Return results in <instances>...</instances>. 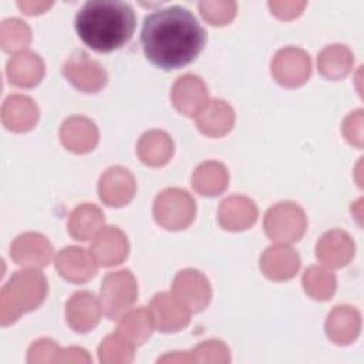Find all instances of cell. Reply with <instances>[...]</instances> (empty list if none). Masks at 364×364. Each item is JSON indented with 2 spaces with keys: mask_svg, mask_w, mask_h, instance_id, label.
Instances as JSON below:
<instances>
[{
  "mask_svg": "<svg viewBox=\"0 0 364 364\" xmlns=\"http://www.w3.org/2000/svg\"><path fill=\"white\" fill-rule=\"evenodd\" d=\"M141 43L145 57L162 70L192 63L206 43V31L185 7L171 6L144 18Z\"/></svg>",
  "mask_w": 364,
  "mask_h": 364,
  "instance_id": "6da1fadb",
  "label": "cell"
},
{
  "mask_svg": "<svg viewBox=\"0 0 364 364\" xmlns=\"http://www.w3.org/2000/svg\"><path fill=\"white\" fill-rule=\"evenodd\" d=\"M135 21V13L128 3L91 0L78 10L74 26L85 46L98 53H111L131 40Z\"/></svg>",
  "mask_w": 364,
  "mask_h": 364,
  "instance_id": "7a4b0ae2",
  "label": "cell"
},
{
  "mask_svg": "<svg viewBox=\"0 0 364 364\" xmlns=\"http://www.w3.org/2000/svg\"><path fill=\"white\" fill-rule=\"evenodd\" d=\"M47 294V280L41 272L28 269L16 272L0 293L1 324L7 326L26 311L38 307Z\"/></svg>",
  "mask_w": 364,
  "mask_h": 364,
  "instance_id": "3957f363",
  "label": "cell"
},
{
  "mask_svg": "<svg viewBox=\"0 0 364 364\" xmlns=\"http://www.w3.org/2000/svg\"><path fill=\"white\" fill-rule=\"evenodd\" d=\"M101 309L109 320L119 318L136 300L138 286L129 270L112 272L101 284Z\"/></svg>",
  "mask_w": 364,
  "mask_h": 364,
  "instance_id": "277c9868",
  "label": "cell"
},
{
  "mask_svg": "<svg viewBox=\"0 0 364 364\" xmlns=\"http://www.w3.org/2000/svg\"><path fill=\"white\" fill-rule=\"evenodd\" d=\"M154 216L165 229H185L195 218V200L183 189H165L154 202Z\"/></svg>",
  "mask_w": 364,
  "mask_h": 364,
  "instance_id": "5b68a950",
  "label": "cell"
},
{
  "mask_svg": "<svg viewBox=\"0 0 364 364\" xmlns=\"http://www.w3.org/2000/svg\"><path fill=\"white\" fill-rule=\"evenodd\" d=\"M306 216L301 208L291 202L272 206L264 216V230L277 243L297 242L306 230Z\"/></svg>",
  "mask_w": 364,
  "mask_h": 364,
  "instance_id": "8992f818",
  "label": "cell"
},
{
  "mask_svg": "<svg viewBox=\"0 0 364 364\" xmlns=\"http://www.w3.org/2000/svg\"><path fill=\"white\" fill-rule=\"evenodd\" d=\"M311 73L309 55L296 47L282 48L272 61V74L277 82L286 87H299L307 81Z\"/></svg>",
  "mask_w": 364,
  "mask_h": 364,
  "instance_id": "52a82bcc",
  "label": "cell"
},
{
  "mask_svg": "<svg viewBox=\"0 0 364 364\" xmlns=\"http://www.w3.org/2000/svg\"><path fill=\"white\" fill-rule=\"evenodd\" d=\"M65 78L82 92H95L107 82V73L84 51H75L63 65Z\"/></svg>",
  "mask_w": 364,
  "mask_h": 364,
  "instance_id": "ba28073f",
  "label": "cell"
},
{
  "mask_svg": "<svg viewBox=\"0 0 364 364\" xmlns=\"http://www.w3.org/2000/svg\"><path fill=\"white\" fill-rule=\"evenodd\" d=\"M148 311L152 324L164 333L176 331L189 323V309L175 294H155L149 303Z\"/></svg>",
  "mask_w": 364,
  "mask_h": 364,
  "instance_id": "9c48e42d",
  "label": "cell"
},
{
  "mask_svg": "<svg viewBox=\"0 0 364 364\" xmlns=\"http://www.w3.org/2000/svg\"><path fill=\"white\" fill-rule=\"evenodd\" d=\"M173 294L189 311H200L210 300V286L200 272L186 269L176 274L173 280Z\"/></svg>",
  "mask_w": 364,
  "mask_h": 364,
  "instance_id": "30bf717a",
  "label": "cell"
},
{
  "mask_svg": "<svg viewBox=\"0 0 364 364\" xmlns=\"http://www.w3.org/2000/svg\"><path fill=\"white\" fill-rule=\"evenodd\" d=\"M171 95L175 108L188 117H196L208 104V88L205 82L192 74L179 77L172 87Z\"/></svg>",
  "mask_w": 364,
  "mask_h": 364,
  "instance_id": "8fae6325",
  "label": "cell"
},
{
  "mask_svg": "<svg viewBox=\"0 0 364 364\" xmlns=\"http://www.w3.org/2000/svg\"><path fill=\"white\" fill-rule=\"evenodd\" d=\"M98 193L108 206L127 205L135 193L134 176L125 168L112 166L100 178Z\"/></svg>",
  "mask_w": 364,
  "mask_h": 364,
  "instance_id": "7c38bea8",
  "label": "cell"
},
{
  "mask_svg": "<svg viewBox=\"0 0 364 364\" xmlns=\"http://www.w3.org/2000/svg\"><path fill=\"white\" fill-rule=\"evenodd\" d=\"M97 264L98 263L91 252L77 246L64 247L55 259V267L60 274L74 283L91 279L97 272Z\"/></svg>",
  "mask_w": 364,
  "mask_h": 364,
  "instance_id": "4fadbf2b",
  "label": "cell"
},
{
  "mask_svg": "<svg viewBox=\"0 0 364 364\" xmlns=\"http://www.w3.org/2000/svg\"><path fill=\"white\" fill-rule=\"evenodd\" d=\"M10 255L17 264L41 267L50 263L53 247L47 237L38 233H24L13 242Z\"/></svg>",
  "mask_w": 364,
  "mask_h": 364,
  "instance_id": "5bb4252c",
  "label": "cell"
},
{
  "mask_svg": "<svg viewBox=\"0 0 364 364\" xmlns=\"http://www.w3.org/2000/svg\"><path fill=\"white\" fill-rule=\"evenodd\" d=\"M90 250L98 264H119L128 255L127 236L117 226H107L95 235Z\"/></svg>",
  "mask_w": 364,
  "mask_h": 364,
  "instance_id": "9a60e30c",
  "label": "cell"
},
{
  "mask_svg": "<svg viewBox=\"0 0 364 364\" xmlns=\"http://www.w3.org/2000/svg\"><path fill=\"white\" fill-rule=\"evenodd\" d=\"M354 255V242L343 230L324 233L316 246L317 259L328 267L346 266Z\"/></svg>",
  "mask_w": 364,
  "mask_h": 364,
  "instance_id": "2e32d148",
  "label": "cell"
},
{
  "mask_svg": "<svg viewBox=\"0 0 364 364\" xmlns=\"http://www.w3.org/2000/svg\"><path fill=\"white\" fill-rule=\"evenodd\" d=\"M101 306L90 291H77L71 296L65 306L68 324L78 333L94 328L100 320Z\"/></svg>",
  "mask_w": 364,
  "mask_h": 364,
  "instance_id": "e0dca14e",
  "label": "cell"
},
{
  "mask_svg": "<svg viewBox=\"0 0 364 364\" xmlns=\"http://www.w3.org/2000/svg\"><path fill=\"white\" fill-rule=\"evenodd\" d=\"M63 145L77 154H84L98 142V131L92 121L84 117H71L64 121L60 131Z\"/></svg>",
  "mask_w": 364,
  "mask_h": 364,
  "instance_id": "ac0fdd59",
  "label": "cell"
},
{
  "mask_svg": "<svg viewBox=\"0 0 364 364\" xmlns=\"http://www.w3.org/2000/svg\"><path fill=\"white\" fill-rule=\"evenodd\" d=\"M299 267V255L287 246H272L260 257V269L272 280L291 279Z\"/></svg>",
  "mask_w": 364,
  "mask_h": 364,
  "instance_id": "d6986e66",
  "label": "cell"
},
{
  "mask_svg": "<svg viewBox=\"0 0 364 364\" xmlns=\"http://www.w3.org/2000/svg\"><path fill=\"white\" fill-rule=\"evenodd\" d=\"M38 118V109L33 100L24 95H11L9 97L1 109V119L6 128L24 132L34 127Z\"/></svg>",
  "mask_w": 364,
  "mask_h": 364,
  "instance_id": "ffe728a7",
  "label": "cell"
},
{
  "mask_svg": "<svg viewBox=\"0 0 364 364\" xmlns=\"http://www.w3.org/2000/svg\"><path fill=\"white\" fill-rule=\"evenodd\" d=\"M257 209L246 196H230L220 203L219 223L228 230H243L255 223Z\"/></svg>",
  "mask_w": 364,
  "mask_h": 364,
  "instance_id": "44dd1931",
  "label": "cell"
},
{
  "mask_svg": "<svg viewBox=\"0 0 364 364\" xmlns=\"http://www.w3.org/2000/svg\"><path fill=\"white\" fill-rule=\"evenodd\" d=\"M195 118L200 132L209 136H220L230 131L235 121V112L225 101L212 100L208 101Z\"/></svg>",
  "mask_w": 364,
  "mask_h": 364,
  "instance_id": "7402d4cb",
  "label": "cell"
},
{
  "mask_svg": "<svg viewBox=\"0 0 364 364\" xmlns=\"http://www.w3.org/2000/svg\"><path fill=\"white\" fill-rule=\"evenodd\" d=\"M44 74L41 58L30 51L14 54L7 63V75L11 84L17 87H33L40 82Z\"/></svg>",
  "mask_w": 364,
  "mask_h": 364,
  "instance_id": "603a6c76",
  "label": "cell"
},
{
  "mask_svg": "<svg viewBox=\"0 0 364 364\" xmlns=\"http://www.w3.org/2000/svg\"><path fill=\"white\" fill-rule=\"evenodd\" d=\"M360 313L350 306H337L326 321L327 336L337 344L351 343L360 331Z\"/></svg>",
  "mask_w": 364,
  "mask_h": 364,
  "instance_id": "cb8c5ba5",
  "label": "cell"
},
{
  "mask_svg": "<svg viewBox=\"0 0 364 364\" xmlns=\"http://www.w3.org/2000/svg\"><path fill=\"white\" fill-rule=\"evenodd\" d=\"M173 152V144L168 134L162 131L145 132L138 142V155L141 161L151 166L165 165Z\"/></svg>",
  "mask_w": 364,
  "mask_h": 364,
  "instance_id": "d4e9b609",
  "label": "cell"
},
{
  "mask_svg": "<svg viewBox=\"0 0 364 364\" xmlns=\"http://www.w3.org/2000/svg\"><path fill=\"white\" fill-rule=\"evenodd\" d=\"M104 225L102 212L92 203L77 206L68 218V232L77 240H88Z\"/></svg>",
  "mask_w": 364,
  "mask_h": 364,
  "instance_id": "484cf974",
  "label": "cell"
},
{
  "mask_svg": "<svg viewBox=\"0 0 364 364\" xmlns=\"http://www.w3.org/2000/svg\"><path fill=\"white\" fill-rule=\"evenodd\" d=\"M354 58L351 51L343 44H333L326 47L317 60L318 71L328 80H340L346 77L351 67Z\"/></svg>",
  "mask_w": 364,
  "mask_h": 364,
  "instance_id": "4316f807",
  "label": "cell"
},
{
  "mask_svg": "<svg viewBox=\"0 0 364 364\" xmlns=\"http://www.w3.org/2000/svg\"><path fill=\"white\" fill-rule=\"evenodd\" d=\"M229 181L226 168L219 162H205L192 175V186L202 195L213 196L220 193Z\"/></svg>",
  "mask_w": 364,
  "mask_h": 364,
  "instance_id": "83f0119b",
  "label": "cell"
},
{
  "mask_svg": "<svg viewBox=\"0 0 364 364\" xmlns=\"http://www.w3.org/2000/svg\"><path fill=\"white\" fill-rule=\"evenodd\" d=\"M152 318L145 309L134 310L125 314L118 324V334L134 347L142 344L152 331Z\"/></svg>",
  "mask_w": 364,
  "mask_h": 364,
  "instance_id": "f1b7e54d",
  "label": "cell"
},
{
  "mask_svg": "<svg viewBox=\"0 0 364 364\" xmlns=\"http://www.w3.org/2000/svg\"><path fill=\"white\" fill-rule=\"evenodd\" d=\"M303 287L313 299L327 300L336 290V277L321 267L311 266L303 274Z\"/></svg>",
  "mask_w": 364,
  "mask_h": 364,
  "instance_id": "f546056e",
  "label": "cell"
},
{
  "mask_svg": "<svg viewBox=\"0 0 364 364\" xmlns=\"http://www.w3.org/2000/svg\"><path fill=\"white\" fill-rule=\"evenodd\" d=\"M0 40L6 51L27 47L31 40L30 28L24 21L18 18L4 20L0 28Z\"/></svg>",
  "mask_w": 364,
  "mask_h": 364,
  "instance_id": "4dcf8cb0",
  "label": "cell"
},
{
  "mask_svg": "<svg viewBox=\"0 0 364 364\" xmlns=\"http://www.w3.org/2000/svg\"><path fill=\"white\" fill-rule=\"evenodd\" d=\"M202 17L213 26L229 24L236 14L235 1H202L199 3Z\"/></svg>",
  "mask_w": 364,
  "mask_h": 364,
  "instance_id": "1f68e13d",
  "label": "cell"
},
{
  "mask_svg": "<svg viewBox=\"0 0 364 364\" xmlns=\"http://www.w3.org/2000/svg\"><path fill=\"white\" fill-rule=\"evenodd\" d=\"M343 131H344L346 138L351 144L361 148V145H363V111L361 109L351 112L346 118Z\"/></svg>",
  "mask_w": 364,
  "mask_h": 364,
  "instance_id": "d6a6232c",
  "label": "cell"
},
{
  "mask_svg": "<svg viewBox=\"0 0 364 364\" xmlns=\"http://www.w3.org/2000/svg\"><path fill=\"white\" fill-rule=\"evenodd\" d=\"M269 7L279 18H293L306 7V1H270Z\"/></svg>",
  "mask_w": 364,
  "mask_h": 364,
  "instance_id": "836d02e7",
  "label": "cell"
},
{
  "mask_svg": "<svg viewBox=\"0 0 364 364\" xmlns=\"http://www.w3.org/2000/svg\"><path fill=\"white\" fill-rule=\"evenodd\" d=\"M17 6L26 13V14H40L44 13L47 9L53 6V3H44V1H18Z\"/></svg>",
  "mask_w": 364,
  "mask_h": 364,
  "instance_id": "e575fe53",
  "label": "cell"
}]
</instances>
